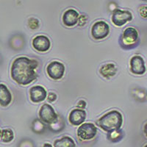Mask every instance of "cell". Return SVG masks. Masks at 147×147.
Returning a JSON list of instances; mask_svg holds the SVG:
<instances>
[{"label": "cell", "mask_w": 147, "mask_h": 147, "mask_svg": "<svg viewBox=\"0 0 147 147\" xmlns=\"http://www.w3.org/2000/svg\"><path fill=\"white\" fill-rule=\"evenodd\" d=\"M38 63L27 57H19L12 63L10 74L12 79L20 85H27L35 81L38 77L35 69Z\"/></svg>", "instance_id": "1"}, {"label": "cell", "mask_w": 147, "mask_h": 147, "mask_svg": "<svg viewBox=\"0 0 147 147\" xmlns=\"http://www.w3.org/2000/svg\"><path fill=\"white\" fill-rule=\"evenodd\" d=\"M123 123V117L117 110H111L102 115L97 121V125L107 132L120 129Z\"/></svg>", "instance_id": "2"}, {"label": "cell", "mask_w": 147, "mask_h": 147, "mask_svg": "<svg viewBox=\"0 0 147 147\" xmlns=\"http://www.w3.org/2000/svg\"><path fill=\"white\" fill-rule=\"evenodd\" d=\"M138 32L134 27H128L123 32V35L119 40L121 47L125 50H130L139 45Z\"/></svg>", "instance_id": "3"}, {"label": "cell", "mask_w": 147, "mask_h": 147, "mask_svg": "<svg viewBox=\"0 0 147 147\" xmlns=\"http://www.w3.org/2000/svg\"><path fill=\"white\" fill-rule=\"evenodd\" d=\"M39 117L40 120L43 121L44 123L51 124L57 121L58 115L55 113L54 108L50 105L46 103L43 105L39 110Z\"/></svg>", "instance_id": "4"}, {"label": "cell", "mask_w": 147, "mask_h": 147, "mask_svg": "<svg viewBox=\"0 0 147 147\" xmlns=\"http://www.w3.org/2000/svg\"><path fill=\"white\" fill-rule=\"evenodd\" d=\"M110 32V27L104 21L96 22L91 28V35L96 40L105 38Z\"/></svg>", "instance_id": "5"}, {"label": "cell", "mask_w": 147, "mask_h": 147, "mask_svg": "<svg viewBox=\"0 0 147 147\" xmlns=\"http://www.w3.org/2000/svg\"><path fill=\"white\" fill-rule=\"evenodd\" d=\"M96 133V127L92 123H84L77 129V136L83 140H91L95 137Z\"/></svg>", "instance_id": "6"}, {"label": "cell", "mask_w": 147, "mask_h": 147, "mask_svg": "<svg viewBox=\"0 0 147 147\" xmlns=\"http://www.w3.org/2000/svg\"><path fill=\"white\" fill-rule=\"evenodd\" d=\"M65 70L63 64L59 61H52L47 68L49 77L55 80H58L62 78L65 73Z\"/></svg>", "instance_id": "7"}, {"label": "cell", "mask_w": 147, "mask_h": 147, "mask_svg": "<svg viewBox=\"0 0 147 147\" xmlns=\"http://www.w3.org/2000/svg\"><path fill=\"white\" fill-rule=\"evenodd\" d=\"M132 19V15L128 10L116 9L112 16L113 23L117 27H121Z\"/></svg>", "instance_id": "8"}, {"label": "cell", "mask_w": 147, "mask_h": 147, "mask_svg": "<svg viewBox=\"0 0 147 147\" xmlns=\"http://www.w3.org/2000/svg\"><path fill=\"white\" fill-rule=\"evenodd\" d=\"M130 71L134 74L142 75L146 71L145 62L142 57L136 55L130 60Z\"/></svg>", "instance_id": "9"}, {"label": "cell", "mask_w": 147, "mask_h": 147, "mask_svg": "<svg viewBox=\"0 0 147 147\" xmlns=\"http://www.w3.org/2000/svg\"><path fill=\"white\" fill-rule=\"evenodd\" d=\"M32 44L35 50L40 52H47L51 47L50 40L45 35H38L35 37L32 40Z\"/></svg>", "instance_id": "10"}, {"label": "cell", "mask_w": 147, "mask_h": 147, "mask_svg": "<svg viewBox=\"0 0 147 147\" xmlns=\"http://www.w3.org/2000/svg\"><path fill=\"white\" fill-rule=\"evenodd\" d=\"M30 96L33 103H39L45 100L47 97V92L41 85H35L30 88Z\"/></svg>", "instance_id": "11"}, {"label": "cell", "mask_w": 147, "mask_h": 147, "mask_svg": "<svg viewBox=\"0 0 147 147\" xmlns=\"http://www.w3.org/2000/svg\"><path fill=\"white\" fill-rule=\"evenodd\" d=\"M86 119V112L82 109H74L71 111L69 116V121L74 126H79L82 124Z\"/></svg>", "instance_id": "12"}, {"label": "cell", "mask_w": 147, "mask_h": 147, "mask_svg": "<svg viewBox=\"0 0 147 147\" xmlns=\"http://www.w3.org/2000/svg\"><path fill=\"white\" fill-rule=\"evenodd\" d=\"M79 13L74 9H69L63 16V22L66 27H74L78 22Z\"/></svg>", "instance_id": "13"}, {"label": "cell", "mask_w": 147, "mask_h": 147, "mask_svg": "<svg viewBox=\"0 0 147 147\" xmlns=\"http://www.w3.org/2000/svg\"><path fill=\"white\" fill-rule=\"evenodd\" d=\"M12 102V94L5 84H0V105L7 107Z\"/></svg>", "instance_id": "14"}, {"label": "cell", "mask_w": 147, "mask_h": 147, "mask_svg": "<svg viewBox=\"0 0 147 147\" xmlns=\"http://www.w3.org/2000/svg\"><path fill=\"white\" fill-rule=\"evenodd\" d=\"M99 73L105 78L109 80L111 77H114L115 74L117 73V68L113 63H107L101 67L99 69Z\"/></svg>", "instance_id": "15"}, {"label": "cell", "mask_w": 147, "mask_h": 147, "mask_svg": "<svg viewBox=\"0 0 147 147\" xmlns=\"http://www.w3.org/2000/svg\"><path fill=\"white\" fill-rule=\"evenodd\" d=\"M10 46L15 50H20L24 46V39L20 34L13 35L10 40Z\"/></svg>", "instance_id": "16"}, {"label": "cell", "mask_w": 147, "mask_h": 147, "mask_svg": "<svg viewBox=\"0 0 147 147\" xmlns=\"http://www.w3.org/2000/svg\"><path fill=\"white\" fill-rule=\"evenodd\" d=\"M55 147H76L74 140L69 136H64L60 139H57L54 142Z\"/></svg>", "instance_id": "17"}, {"label": "cell", "mask_w": 147, "mask_h": 147, "mask_svg": "<svg viewBox=\"0 0 147 147\" xmlns=\"http://www.w3.org/2000/svg\"><path fill=\"white\" fill-rule=\"evenodd\" d=\"M124 137V131L121 129H118L115 130L107 132V139L113 143L119 142Z\"/></svg>", "instance_id": "18"}, {"label": "cell", "mask_w": 147, "mask_h": 147, "mask_svg": "<svg viewBox=\"0 0 147 147\" xmlns=\"http://www.w3.org/2000/svg\"><path fill=\"white\" fill-rule=\"evenodd\" d=\"M49 127L51 131L54 132H59L62 131L65 127V120L61 115H58L57 121L53 122L52 124H49Z\"/></svg>", "instance_id": "19"}, {"label": "cell", "mask_w": 147, "mask_h": 147, "mask_svg": "<svg viewBox=\"0 0 147 147\" xmlns=\"http://www.w3.org/2000/svg\"><path fill=\"white\" fill-rule=\"evenodd\" d=\"M132 94L134 99L139 102H144L147 100L146 92L141 88L133 89L132 91Z\"/></svg>", "instance_id": "20"}, {"label": "cell", "mask_w": 147, "mask_h": 147, "mask_svg": "<svg viewBox=\"0 0 147 147\" xmlns=\"http://www.w3.org/2000/svg\"><path fill=\"white\" fill-rule=\"evenodd\" d=\"M32 129L35 133L42 134L46 130V125L44 124V121L40 119H35L32 121Z\"/></svg>", "instance_id": "21"}, {"label": "cell", "mask_w": 147, "mask_h": 147, "mask_svg": "<svg viewBox=\"0 0 147 147\" xmlns=\"http://www.w3.org/2000/svg\"><path fill=\"white\" fill-rule=\"evenodd\" d=\"M14 138L13 132L10 129H5L2 131L1 133V139L3 142L10 143Z\"/></svg>", "instance_id": "22"}, {"label": "cell", "mask_w": 147, "mask_h": 147, "mask_svg": "<svg viewBox=\"0 0 147 147\" xmlns=\"http://www.w3.org/2000/svg\"><path fill=\"white\" fill-rule=\"evenodd\" d=\"M39 21L35 18H31L28 20V26L31 30H36L39 27Z\"/></svg>", "instance_id": "23"}, {"label": "cell", "mask_w": 147, "mask_h": 147, "mask_svg": "<svg viewBox=\"0 0 147 147\" xmlns=\"http://www.w3.org/2000/svg\"><path fill=\"white\" fill-rule=\"evenodd\" d=\"M139 14L144 18H147V6L146 5H141L139 7Z\"/></svg>", "instance_id": "24"}, {"label": "cell", "mask_w": 147, "mask_h": 147, "mask_svg": "<svg viewBox=\"0 0 147 147\" xmlns=\"http://www.w3.org/2000/svg\"><path fill=\"white\" fill-rule=\"evenodd\" d=\"M87 22V16L85 15H81L78 18V25L80 27H83L85 25V24Z\"/></svg>", "instance_id": "25"}, {"label": "cell", "mask_w": 147, "mask_h": 147, "mask_svg": "<svg viewBox=\"0 0 147 147\" xmlns=\"http://www.w3.org/2000/svg\"><path fill=\"white\" fill-rule=\"evenodd\" d=\"M57 99V95L53 93V92H50V93H49V94L47 95V101L49 102H50V103H52L55 101H56Z\"/></svg>", "instance_id": "26"}, {"label": "cell", "mask_w": 147, "mask_h": 147, "mask_svg": "<svg viewBox=\"0 0 147 147\" xmlns=\"http://www.w3.org/2000/svg\"><path fill=\"white\" fill-rule=\"evenodd\" d=\"M20 147H33V144L30 140H25L21 144Z\"/></svg>", "instance_id": "27"}, {"label": "cell", "mask_w": 147, "mask_h": 147, "mask_svg": "<svg viewBox=\"0 0 147 147\" xmlns=\"http://www.w3.org/2000/svg\"><path fill=\"white\" fill-rule=\"evenodd\" d=\"M86 102L84 100H80L78 102V103H77V108L79 109H82V110H84V109L86 107Z\"/></svg>", "instance_id": "28"}, {"label": "cell", "mask_w": 147, "mask_h": 147, "mask_svg": "<svg viewBox=\"0 0 147 147\" xmlns=\"http://www.w3.org/2000/svg\"><path fill=\"white\" fill-rule=\"evenodd\" d=\"M144 134H145V136L147 137V123L145 124V126H144Z\"/></svg>", "instance_id": "29"}, {"label": "cell", "mask_w": 147, "mask_h": 147, "mask_svg": "<svg viewBox=\"0 0 147 147\" xmlns=\"http://www.w3.org/2000/svg\"><path fill=\"white\" fill-rule=\"evenodd\" d=\"M43 147H52V146L50 144H45Z\"/></svg>", "instance_id": "30"}, {"label": "cell", "mask_w": 147, "mask_h": 147, "mask_svg": "<svg viewBox=\"0 0 147 147\" xmlns=\"http://www.w3.org/2000/svg\"><path fill=\"white\" fill-rule=\"evenodd\" d=\"M1 133H2V131L0 130V138H1Z\"/></svg>", "instance_id": "31"}, {"label": "cell", "mask_w": 147, "mask_h": 147, "mask_svg": "<svg viewBox=\"0 0 147 147\" xmlns=\"http://www.w3.org/2000/svg\"><path fill=\"white\" fill-rule=\"evenodd\" d=\"M144 147H147V144H146V145H145V146H144Z\"/></svg>", "instance_id": "32"}, {"label": "cell", "mask_w": 147, "mask_h": 147, "mask_svg": "<svg viewBox=\"0 0 147 147\" xmlns=\"http://www.w3.org/2000/svg\"><path fill=\"white\" fill-rule=\"evenodd\" d=\"M143 1H145V2H147V0H143Z\"/></svg>", "instance_id": "33"}]
</instances>
